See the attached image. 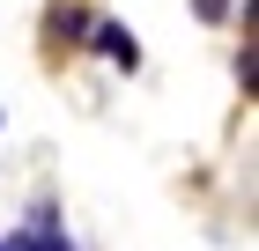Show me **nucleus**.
Masks as SVG:
<instances>
[{
    "label": "nucleus",
    "instance_id": "nucleus-1",
    "mask_svg": "<svg viewBox=\"0 0 259 251\" xmlns=\"http://www.w3.org/2000/svg\"><path fill=\"white\" fill-rule=\"evenodd\" d=\"M0 251H67V229H60V214H52V199H37L30 229H8Z\"/></svg>",
    "mask_w": 259,
    "mask_h": 251
},
{
    "label": "nucleus",
    "instance_id": "nucleus-2",
    "mask_svg": "<svg viewBox=\"0 0 259 251\" xmlns=\"http://www.w3.org/2000/svg\"><path fill=\"white\" fill-rule=\"evenodd\" d=\"M89 44H97L111 67H126V74L141 67V37H134V30H119V22H89Z\"/></svg>",
    "mask_w": 259,
    "mask_h": 251
},
{
    "label": "nucleus",
    "instance_id": "nucleus-3",
    "mask_svg": "<svg viewBox=\"0 0 259 251\" xmlns=\"http://www.w3.org/2000/svg\"><path fill=\"white\" fill-rule=\"evenodd\" d=\"M45 30H52V37H89V15H81V8H52Z\"/></svg>",
    "mask_w": 259,
    "mask_h": 251
},
{
    "label": "nucleus",
    "instance_id": "nucleus-4",
    "mask_svg": "<svg viewBox=\"0 0 259 251\" xmlns=\"http://www.w3.org/2000/svg\"><path fill=\"white\" fill-rule=\"evenodd\" d=\"M237 81H244V96H252V89H259V59H252V44H244V52H237Z\"/></svg>",
    "mask_w": 259,
    "mask_h": 251
},
{
    "label": "nucleus",
    "instance_id": "nucleus-5",
    "mask_svg": "<svg viewBox=\"0 0 259 251\" xmlns=\"http://www.w3.org/2000/svg\"><path fill=\"white\" fill-rule=\"evenodd\" d=\"M193 8H200V22H222V15H230V0H193Z\"/></svg>",
    "mask_w": 259,
    "mask_h": 251
}]
</instances>
